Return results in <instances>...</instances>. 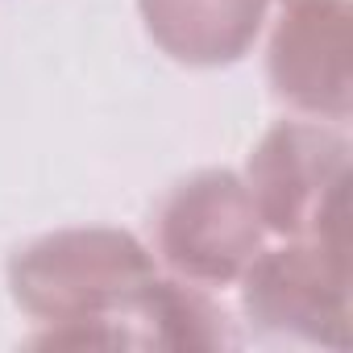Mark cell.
<instances>
[{
	"label": "cell",
	"instance_id": "6da1fadb",
	"mask_svg": "<svg viewBox=\"0 0 353 353\" xmlns=\"http://www.w3.org/2000/svg\"><path fill=\"white\" fill-rule=\"evenodd\" d=\"M158 270L121 229H63L9 262L13 299L50 324L42 345H133V312Z\"/></svg>",
	"mask_w": 353,
	"mask_h": 353
},
{
	"label": "cell",
	"instance_id": "7a4b0ae2",
	"mask_svg": "<svg viewBox=\"0 0 353 353\" xmlns=\"http://www.w3.org/2000/svg\"><path fill=\"white\" fill-rule=\"evenodd\" d=\"M250 200L262 229L349 250V141L324 125L287 121L250 154Z\"/></svg>",
	"mask_w": 353,
	"mask_h": 353
},
{
	"label": "cell",
	"instance_id": "3957f363",
	"mask_svg": "<svg viewBox=\"0 0 353 353\" xmlns=\"http://www.w3.org/2000/svg\"><path fill=\"white\" fill-rule=\"evenodd\" d=\"M158 250L188 283H233L262 254V216L229 170L179 183L158 216Z\"/></svg>",
	"mask_w": 353,
	"mask_h": 353
},
{
	"label": "cell",
	"instance_id": "277c9868",
	"mask_svg": "<svg viewBox=\"0 0 353 353\" xmlns=\"http://www.w3.org/2000/svg\"><path fill=\"white\" fill-rule=\"evenodd\" d=\"M241 303L258 328L349 349V250L291 241L245 266Z\"/></svg>",
	"mask_w": 353,
	"mask_h": 353
},
{
	"label": "cell",
	"instance_id": "5b68a950",
	"mask_svg": "<svg viewBox=\"0 0 353 353\" xmlns=\"http://www.w3.org/2000/svg\"><path fill=\"white\" fill-rule=\"evenodd\" d=\"M270 83L303 112L345 121L353 100L349 71V5L299 0L270 42Z\"/></svg>",
	"mask_w": 353,
	"mask_h": 353
},
{
	"label": "cell",
	"instance_id": "8992f818",
	"mask_svg": "<svg viewBox=\"0 0 353 353\" xmlns=\"http://www.w3.org/2000/svg\"><path fill=\"white\" fill-rule=\"evenodd\" d=\"M150 38L179 63L221 67L241 59L258 30L266 0H137Z\"/></svg>",
	"mask_w": 353,
	"mask_h": 353
},
{
	"label": "cell",
	"instance_id": "52a82bcc",
	"mask_svg": "<svg viewBox=\"0 0 353 353\" xmlns=\"http://www.w3.org/2000/svg\"><path fill=\"white\" fill-rule=\"evenodd\" d=\"M129 332L133 345H154V349H216L229 341L225 312L208 295L166 279H154V287L133 312Z\"/></svg>",
	"mask_w": 353,
	"mask_h": 353
},
{
	"label": "cell",
	"instance_id": "ba28073f",
	"mask_svg": "<svg viewBox=\"0 0 353 353\" xmlns=\"http://www.w3.org/2000/svg\"><path fill=\"white\" fill-rule=\"evenodd\" d=\"M291 5H299V0H291Z\"/></svg>",
	"mask_w": 353,
	"mask_h": 353
}]
</instances>
